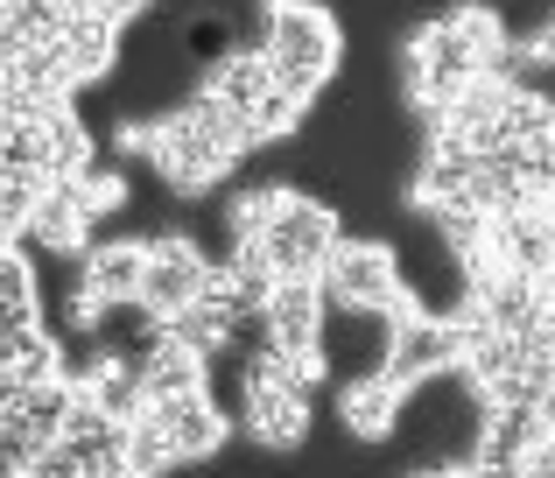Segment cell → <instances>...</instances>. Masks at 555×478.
Returning a JSON list of instances; mask_svg holds the SVG:
<instances>
[{"mask_svg": "<svg viewBox=\"0 0 555 478\" xmlns=\"http://www.w3.org/2000/svg\"><path fill=\"white\" fill-rule=\"evenodd\" d=\"M78 205H85V219H106V211L127 205V183L113 177V169H85L78 177Z\"/></svg>", "mask_w": 555, "mask_h": 478, "instance_id": "cell-20", "label": "cell"}, {"mask_svg": "<svg viewBox=\"0 0 555 478\" xmlns=\"http://www.w3.org/2000/svg\"><path fill=\"white\" fill-rule=\"evenodd\" d=\"M78 387L70 380H50V387H28V395H0V478L8 471H28L42 451H56L78 415Z\"/></svg>", "mask_w": 555, "mask_h": 478, "instance_id": "cell-4", "label": "cell"}, {"mask_svg": "<svg viewBox=\"0 0 555 478\" xmlns=\"http://www.w3.org/2000/svg\"><path fill=\"white\" fill-rule=\"evenodd\" d=\"M331 310H379V316H415V288L401 274V254L387 240H345L324 268Z\"/></svg>", "mask_w": 555, "mask_h": 478, "instance_id": "cell-3", "label": "cell"}, {"mask_svg": "<svg viewBox=\"0 0 555 478\" xmlns=\"http://www.w3.org/2000/svg\"><path fill=\"white\" fill-rule=\"evenodd\" d=\"M106 8H113V14H134V8H149V0H106Z\"/></svg>", "mask_w": 555, "mask_h": 478, "instance_id": "cell-22", "label": "cell"}, {"mask_svg": "<svg viewBox=\"0 0 555 478\" xmlns=\"http://www.w3.org/2000/svg\"><path fill=\"white\" fill-rule=\"evenodd\" d=\"M338 409H345V429H352L359 443H379V437H393V429H401L408 387L393 380V373H359V380H345Z\"/></svg>", "mask_w": 555, "mask_h": 478, "instance_id": "cell-13", "label": "cell"}, {"mask_svg": "<svg viewBox=\"0 0 555 478\" xmlns=\"http://www.w3.org/2000/svg\"><path fill=\"white\" fill-rule=\"evenodd\" d=\"M8 331H42V296L22 240H8V254H0V338Z\"/></svg>", "mask_w": 555, "mask_h": 478, "instance_id": "cell-17", "label": "cell"}, {"mask_svg": "<svg viewBox=\"0 0 555 478\" xmlns=\"http://www.w3.org/2000/svg\"><path fill=\"white\" fill-rule=\"evenodd\" d=\"M70 0H0V50H50L64 42Z\"/></svg>", "mask_w": 555, "mask_h": 478, "instance_id": "cell-16", "label": "cell"}, {"mask_svg": "<svg viewBox=\"0 0 555 478\" xmlns=\"http://www.w3.org/2000/svg\"><path fill=\"white\" fill-rule=\"evenodd\" d=\"M64 380V352L50 331H8L0 338V395H28V387Z\"/></svg>", "mask_w": 555, "mask_h": 478, "instance_id": "cell-15", "label": "cell"}, {"mask_svg": "<svg viewBox=\"0 0 555 478\" xmlns=\"http://www.w3.org/2000/svg\"><path fill=\"white\" fill-rule=\"evenodd\" d=\"M204 274H211V260H204L183 233H155L149 240V282H141V302H149L155 316H177V310H190V302L204 296Z\"/></svg>", "mask_w": 555, "mask_h": 478, "instance_id": "cell-9", "label": "cell"}, {"mask_svg": "<svg viewBox=\"0 0 555 478\" xmlns=\"http://www.w3.org/2000/svg\"><path fill=\"white\" fill-rule=\"evenodd\" d=\"M120 22L127 14H113L106 0H70L64 56H70V70H78V85H99L113 70V56H120Z\"/></svg>", "mask_w": 555, "mask_h": 478, "instance_id": "cell-12", "label": "cell"}, {"mask_svg": "<svg viewBox=\"0 0 555 478\" xmlns=\"http://www.w3.org/2000/svg\"><path fill=\"white\" fill-rule=\"evenodd\" d=\"M106 478H155V471H141V465H120V471H106Z\"/></svg>", "mask_w": 555, "mask_h": 478, "instance_id": "cell-23", "label": "cell"}, {"mask_svg": "<svg viewBox=\"0 0 555 478\" xmlns=\"http://www.w3.org/2000/svg\"><path fill=\"white\" fill-rule=\"evenodd\" d=\"M149 415H155V423L169 429V443H177L183 471L211 465V457L225 451V437H232V415L218 409L211 395H183V401H149Z\"/></svg>", "mask_w": 555, "mask_h": 478, "instance_id": "cell-10", "label": "cell"}, {"mask_svg": "<svg viewBox=\"0 0 555 478\" xmlns=\"http://www.w3.org/2000/svg\"><path fill=\"white\" fill-rule=\"evenodd\" d=\"M331 331V296L324 282H282L268 302V352L274 359H324Z\"/></svg>", "mask_w": 555, "mask_h": 478, "instance_id": "cell-8", "label": "cell"}, {"mask_svg": "<svg viewBox=\"0 0 555 478\" xmlns=\"http://www.w3.org/2000/svg\"><path fill=\"white\" fill-rule=\"evenodd\" d=\"M240 429L260 443V451H302L310 443V395L282 387L268 373V352L246 359V380H240Z\"/></svg>", "mask_w": 555, "mask_h": 478, "instance_id": "cell-6", "label": "cell"}, {"mask_svg": "<svg viewBox=\"0 0 555 478\" xmlns=\"http://www.w3.org/2000/svg\"><path fill=\"white\" fill-rule=\"evenodd\" d=\"M85 205H78V183H50L42 191V205H36V219H28V233L22 240H36V246H50V254H78V240H85Z\"/></svg>", "mask_w": 555, "mask_h": 478, "instance_id": "cell-18", "label": "cell"}, {"mask_svg": "<svg viewBox=\"0 0 555 478\" xmlns=\"http://www.w3.org/2000/svg\"><path fill=\"white\" fill-rule=\"evenodd\" d=\"M260 246H268V260L282 268V282H324V268L345 246V233H338V211L331 205L282 191V211H274V225L260 233Z\"/></svg>", "mask_w": 555, "mask_h": 478, "instance_id": "cell-5", "label": "cell"}, {"mask_svg": "<svg viewBox=\"0 0 555 478\" xmlns=\"http://www.w3.org/2000/svg\"><path fill=\"white\" fill-rule=\"evenodd\" d=\"M127 465H141V471H155V478L183 471L177 443H169V429L155 423V415H141V423H134V437H127Z\"/></svg>", "mask_w": 555, "mask_h": 478, "instance_id": "cell-19", "label": "cell"}, {"mask_svg": "<svg viewBox=\"0 0 555 478\" xmlns=\"http://www.w3.org/2000/svg\"><path fill=\"white\" fill-rule=\"evenodd\" d=\"M120 141H127V148H149L155 169H163V183H169V191H183V197L211 191V183L225 177L246 148H254L246 120H240V113H225L204 85L183 99L177 113H163V120H127Z\"/></svg>", "mask_w": 555, "mask_h": 478, "instance_id": "cell-1", "label": "cell"}, {"mask_svg": "<svg viewBox=\"0 0 555 478\" xmlns=\"http://www.w3.org/2000/svg\"><path fill=\"white\" fill-rule=\"evenodd\" d=\"M415 478H478L472 465H436V471H415Z\"/></svg>", "mask_w": 555, "mask_h": 478, "instance_id": "cell-21", "label": "cell"}, {"mask_svg": "<svg viewBox=\"0 0 555 478\" xmlns=\"http://www.w3.org/2000/svg\"><path fill=\"white\" fill-rule=\"evenodd\" d=\"M464 366V324L457 316H436V310H415V316H393V352H387V373L415 395V387L443 380V373Z\"/></svg>", "mask_w": 555, "mask_h": 478, "instance_id": "cell-7", "label": "cell"}, {"mask_svg": "<svg viewBox=\"0 0 555 478\" xmlns=\"http://www.w3.org/2000/svg\"><path fill=\"white\" fill-rule=\"evenodd\" d=\"M204 92L218 99L225 113H240L246 120V134H254V120H260V106H268L274 92H282V78H274V64H268V50H232V56H218L211 64V78H204Z\"/></svg>", "mask_w": 555, "mask_h": 478, "instance_id": "cell-11", "label": "cell"}, {"mask_svg": "<svg viewBox=\"0 0 555 478\" xmlns=\"http://www.w3.org/2000/svg\"><path fill=\"white\" fill-rule=\"evenodd\" d=\"M260 50H268L282 92H296L302 106H317V92L338 78V50L345 42H338V22H331L317 0H274Z\"/></svg>", "mask_w": 555, "mask_h": 478, "instance_id": "cell-2", "label": "cell"}, {"mask_svg": "<svg viewBox=\"0 0 555 478\" xmlns=\"http://www.w3.org/2000/svg\"><path fill=\"white\" fill-rule=\"evenodd\" d=\"M78 274L106 302H141V282H149V240H99V246H85Z\"/></svg>", "mask_w": 555, "mask_h": 478, "instance_id": "cell-14", "label": "cell"}]
</instances>
